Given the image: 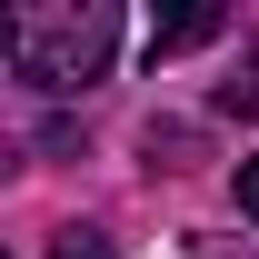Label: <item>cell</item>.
Here are the masks:
<instances>
[{"label":"cell","instance_id":"1","mask_svg":"<svg viewBox=\"0 0 259 259\" xmlns=\"http://www.w3.org/2000/svg\"><path fill=\"white\" fill-rule=\"evenodd\" d=\"M10 70L30 80V90H80L110 70L120 50V10L110 0H70V10H10V30H0Z\"/></svg>","mask_w":259,"mask_h":259},{"label":"cell","instance_id":"2","mask_svg":"<svg viewBox=\"0 0 259 259\" xmlns=\"http://www.w3.org/2000/svg\"><path fill=\"white\" fill-rule=\"evenodd\" d=\"M220 30H229V10H169V20H150V70L199 50V40H220Z\"/></svg>","mask_w":259,"mask_h":259},{"label":"cell","instance_id":"3","mask_svg":"<svg viewBox=\"0 0 259 259\" xmlns=\"http://www.w3.org/2000/svg\"><path fill=\"white\" fill-rule=\"evenodd\" d=\"M220 110L229 120H259V50L239 60V80H220Z\"/></svg>","mask_w":259,"mask_h":259},{"label":"cell","instance_id":"4","mask_svg":"<svg viewBox=\"0 0 259 259\" xmlns=\"http://www.w3.org/2000/svg\"><path fill=\"white\" fill-rule=\"evenodd\" d=\"M50 259H120V249H110L100 229H60V239H50Z\"/></svg>","mask_w":259,"mask_h":259},{"label":"cell","instance_id":"5","mask_svg":"<svg viewBox=\"0 0 259 259\" xmlns=\"http://www.w3.org/2000/svg\"><path fill=\"white\" fill-rule=\"evenodd\" d=\"M239 209L259 220V160H239Z\"/></svg>","mask_w":259,"mask_h":259}]
</instances>
